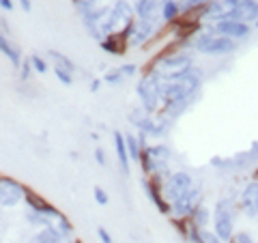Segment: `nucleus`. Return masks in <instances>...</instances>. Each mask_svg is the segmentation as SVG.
<instances>
[{
  "label": "nucleus",
  "mask_w": 258,
  "mask_h": 243,
  "mask_svg": "<svg viewBox=\"0 0 258 243\" xmlns=\"http://www.w3.org/2000/svg\"><path fill=\"white\" fill-rule=\"evenodd\" d=\"M200 82H203V69L196 67V65H194L189 71H185L183 76H174V78H161L159 76L161 103L168 106V103L194 99V95H196L198 88H200Z\"/></svg>",
  "instance_id": "obj_1"
},
{
  "label": "nucleus",
  "mask_w": 258,
  "mask_h": 243,
  "mask_svg": "<svg viewBox=\"0 0 258 243\" xmlns=\"http://www.w3.org/2000/svg\"><path fill=\"white\" fill-rule=\"evenodd\" d=\"M191 67H194V54L191 52L164 50L151 60L149 69L144 71V76L155 71V74H159L161 78H174V76H183L185 71H189Z\"/></svg>",
  "instance_id": "obj_2"
},
{
  "label": "nucleus",
  "mask_w": 258,
  "mask_h": 243,
  "mask_svg": "<svg viewBox=\"0 0 258 243\" xmlns=\"http://www.w3.org/2000/svg\"><path fill=\"white\" fill-rule=\"evenodd\" d=\"M189 45L196 52L207 54V56H226V54H232L237 50V41H232L228 37L213 35V32H209V30L198 32V35L189 41Z\"/></svg>",
  "instance_id": "obj_3"
},
{
  "label": "nucleus",
  "mask_w": 258,
  "mask_h": 243,
  "mask_svg": "<svg viewBox=\"0 0 258 243\" xmlns=\"http://www.w3.org/2000/svg\"><path fill=\"white\" fill-rule=\"evenodd\" d=\"M235 205L230 198H222L215 202L213 209V217H211V226L213 232L220 237L224 243H230L232 234H235Z\"/></svg>",
  "instance_id": "obj_4"
},
{
  "label": "nucleus",
  "mask_w": 258,
  "mask_h": 243,
  "mask_svg": "<svg viewBox=\"0 0 258 243\" xmlns=\"http://www.w3.org/2000/svg\"><path fill=\"white\" fill-rule=\"evenodd\" d=\"M136 95L140 99V106L153 116L161 106V91H159V76L153 71L140 78L138 86H136Z\"/></svg>",
  "instance_id": "obj_5"
},
{
  "label": "nucleus",
  "mask_w": 258,
  "mask_h": 243,
  "mask_svg": "<svg viewBox=\"0 0 258 243\" xmlns=\"http://www.w3.org/2000/svg\"><path fill=\"white\" fill-rule=\"evenodd\" d=\"M26 194V185L20 183L13 176L0 174V207L3 209H13L24 200Z\"/></svg>",
  "instance_id": "obj_6"
},
{
  "label": "nucleus",
  "mask_w": 258,
  "mask_h": 243,
  "mask_svg": "<svg viewBox=\"0 0 258 243\" xmlns=\"http://www.w3.org/2000/svg\"><path fill=\"white\" fill-rule=\"evenodd\" d=\"M239 7V0H211L203 11H200V20L213 24H220L224 20H230V15L235 13Z\"/></svg>",
  "instance_id": "obj_7"
},
{
  "label": "nucleus",
  "mask_w": 258,
  "mask_h": 243,
  "mask_svg": "<svg viewBox=\"0 0 258 243\" xmlns=\"http://www.w3.org/2000/svg\"><path fill=\"white\" fill-rule=\"evenodd\" d=\"M194 185V179L189 172H183V170H179V172H170V176L164 181V196L168 202L176 200L179 196H183L185 192H187L189 188Z\"/></svg>",
  "instance_id": "obj_8"
},
{
  "label": "nucleus",
  "mask_w": 258,
  "mask_h": 243,
  "mask_svg": "<svg viewBox=\"0 0 258 243\" xmlns=\"http://www.w3.org/2000/svg\"><path fill=\"white\" fill-rule=\"evenodd\" d=\"M203 190L196 188V185H191V188L179 196L176 200H172V217H189V213L196 209L198 205H203Z\"/></svg>",
  "instance_id": "obj_9"
},
{
  "label": "nucleus",
  "mask_w": 258,
  "mask_h": 243,
  "mask_svg": "<svg viewBox=\"0 0 258 243\" xmlns=\"http://www.w3.org/2000/svg\"><path fill=\"white\" fill-rule=\"evenodd\" d=\"M209 32H213V35H220V37H228L232 41H245L249 37V24H243V22H235V20H224L220 24H213V26H209Z\"/></svg>",
  "instance_id": "obj_10"
},
{
  "label": "nucleus",
  "mask_w": 258,
  "mask_h": 243,
  "mask_svg": "<svg viewBox=\"0 0 258 243\" xmlns=\"http://www.w3.org/2000/svg\"><path fill=\"white\" fill-rule=\"evenodd\" d=\"M24 202H26L28 211L41 213V215H45V217H50V220H56V217H60V215H62L60 209H56L50 200H45L41 194L32 192L30 188H26V194H24Z\"/></svg>",
  "instance_id": "obj_11"
},
{
  "label": "nucleus",
  "mask_w": 258,
  "mask_h": 243,
  "mask_svg": "<svg viewBox=\"0 0 258 243\" xmlns=\"http://www.w3.org/2000/svg\"><path fill=\"white\" fill-rule=\"evenodd\" d=\"M127 118H129V123H132L136 129H138V134L155 138V134H157V120L153 118L142 106L129 110V116H127Z\"/></svg>",
  "instance_id": "obj_12"
},
{
  "label": "nucleus",
  "mask_w": 258,
  "mask_h": 243,
  "mask_svg": "<svg viewBox=\"0 0 258 243\" xmlns=\"http://www.w3.org/2000/svg\"><path fill=\"white\" fill-rule=\"evenodd\" d=\"M239 205L245 215H249V217L258 215V181H249L245 185L239 196Z\"/></svg>",
  "instance_id": "obj_13"
},
{
  "label": "nucleus",
  "mask_w": 258,
  "mask_h": 243,
  "mask_svg": "<svg viewBox=\"0 0 258 243\" xmlns=\"http://www.w3.org/2000/svg\"><path fill=\"white\" fill-rule=\"evenodd\" d=\"M134 9L138 20L157 22L161 18V0H136Z\"/></svg>",
  "instance_id": "obj_14"
},
{
  "label": "nucleus",
  "mask_w": 258,
  "mask_h": 243,
  "mask_svg": "<svg viewBox=\"0 0 258 243\" xmlns=\"http://www.w3.org/2000/svg\"><path fill=\"white\" fill-rule=\"evenodd\" d=\"M230 20L243 22V24H256L258 22V0H243V3H239L235 13L230 15Z\"/></svg>",
  "instance_id": "obj_15"
},
{
  "label": "nucleus",
  "mask_w": 258,
  "mask_h": 243,
  "mask_svg": "<svg viewBox=\"0 0 258 243\" xmlns=\"http://www.w3.org/2000/svg\"><path fill=\"white\" fill-rule=\"evenodd\" d=\"M155 32V22H149V20H136V28H134V35L129 39V45L132 47H140L144 45L151 39V35Z\"/></svg>",
  "instance_id": "obj_16"
},
{
  "label": "nucleus",
  "mask_w": 258,
  "mask_h": 243,
  "mask_svg": "<svg viewBox=\"0 0 258 243\" xmlns=\"http://www.w3.org/2000/svg\"><path fill=\"white\" fill-rule=\"evenodd\" d=\"M112 138H114V151H116V159H118V168L120 174H129V153H127V144H125V134L123 132H112Z\"/></svg>",
  "instance_id": "obj_17"
},
{
  "label": "nucleus",
  "mask_w": 258,
  "mask_h": 243,
  "mask_svg": "<svg viewBox=\"0 0 258 243\" xmlns=\"http://www.w3.org/2000/svg\"><path fill=\"white\" fill-rule=\"evenodd\" d=\"M99 47H101V50L106 52V54H110V56H123V54L127 52L129 43H125L123 39H118L116 35H110V37H106V39H101Z\"/></svg>",
  "instance_id": "obj_18"
},
{
  "label": "nucleus",
  "mask_w": 258,
  "mask_h": 243,
  "mask_svg": "<svg viewBox=\"0 0 258 243\" xmlns=\"http://www.w3.org/2000/svg\"><path fill=\"white\" fill-rule=\"evenodd\" d=\"M0 52H3L7 58H9V63L13 65V67H20L22 65V54H20V50L15 47L13 43H11V39L5 35V32H0Z\"/></svg>",
  "instance_id": "obj_19"
},
{
  "label": "nucleus",
  "mask_w": 258,
  "mask_h": 243,
  "mask_svg": "<svg viewBox=\"0 0 258 243\" xmlns=\"http://www.w3.org/2000/svg\"><path fill=\"white\" fill-rule=\"evenodd\" d=\"M183 15V9L176 0H161V20L166 24H174Z\"/></svg>",
  "instance_id": "obj_20"
},
{
  "label": "nucleus",
  "mask_w": 258,
  "mask_h": 243,
  "mask_svg": "<svg viewBox=\"0 0 258 243\" xmlns=\"http://www.w3.org/2000/svg\"><path fill=\"white\" fill-rule=\"evenodd\" d=\"M211 217H213V211H211L209 207H205V205H198V207L189 213V220L196 224L200 230H207V226L211 224Z\"/></svg>",
  "instance_id": "obj_21"
},
{
  "label": "nucleus",
  "mask_w": 258,
  "mask_h": 243,
  "mask_svg": "<svg viewBox=\"0 0 258 243\" xmlns=\"http://www.w3.org/2000/svg\"><path fill=\"white\" fill-rule=\"evenodd\" d=\"M112 11H114L116 18H118V20H123L125 24L134 22V18H136V9H134V5H129L127 0H116V3L112 5Z\"/></svg>",
  "instance_id": "obj_22"
},
{
  "label": "nucleus",
  "mask_w": 258,
  "mask_h": 243,
  "mask_svg": "<svg viewBox=\"0 0 258 243\" xmlns=\"http://www.w3.org/2000/svg\"><path fill=\"white\" fill-rule=\"evenodd\" d=\"M58 239H62L60 234H58V230H56L54 226H50V228L37 230V232L30 237V241H28V243H56ZM64 239H67V237H64Z\"/></svg>",
  "instance_id": "obj_23"
},
{
  "label": "nucleus",
  "mask_w": 258,
  "mask_h": 243,
  "mask_svg": "<svg viewBox=\"0 0 258 243\" xmlns=\"http://www.w3.org/2000/svg\"><path fill=\"white\" fill-rule=\"evenodd\" d=\"M125 144H127V153H129V159L132 161H140V155H142V142H140V138L138 136H134V134H125Z\"/></svg>",
  "instance_id": "obj_24"
},
{
  "label": "nucleus",
  "mask_w": 258,
  "mask_h": 243,
  "mask_svg": "<svg viewBox=\"0 0 258 243\" xmlns=\"http://www.w3.org/2000/svg\"><path fill=\"white\" fill-rule=\"evenodd\" d=\"M47 58H50L56 67H62V69H67V71H71V74H76V63L69 58V56H64V54H60V52H56V50H50L47 52Z\"/></svg>",
  "instance_id": "obj_25"
},
{
  "label": "nucleus",
  "mask_w": 258,
  "mask_h": 243,
  "mask_svg": "<svg viewBox=\"0 0 258 243\" xmlns=\"http://www.w3.org/2000/svg\"><path fill=\"white\" fill-rule=\"evenodd\" d=\"M52 226L56 230H58L60 237H67V239H74V224L69 222V217L67 215H60V217H56V220H52Z\"/></svg>",
  "instance_id": "obj_26"
},
{
  "label": "nucleus",
  "mask_w": 258,
  "mask_h": 243,
  "mask_svg": "<svg viewBox=\"0 0 258 243\" xmlns=\"http://www.w3.org/2000/svg\"><path fill=\"white\" fill-rule=\"evenodd\" d=\"M26 222L32 226V228H39V230L50 228V226H52L50 217H45V215H41V213H35V211H28V213H26Z\"/></svg>",
  "instance_id": "obj_27"
},
{
  "label": "nucleus",
  "mask_w": 258,
  "mask_h": 243,
  "mask_svg": "<svg viewBox=\"0 0 258 243\" xmlns=\"http://www.w3.org/2000/svg\"><path fill=\"white\" fill-rule=\"evenodd\" d=\"M172 226H174V230L179 232L185 241H187V234H189V217H172Z\"/></svg>",
  "instance_id": "obj_28"
},
{
  "label": "nucleus",
  "mask_w": 258,
  "mask_h": 243,
  "mask_svg": "<svg viewBox=\"0 0 258 243\" xmlns=\"http://www.w3.org/2000/svg\"><path fill=\"white\" fill-rule=\"evenodd\" d=\"M30 63H32L35 74H47V71H50V63H47L43 56H39V54H30Z\"/></svg>",
  "instance_id": "obj_29"
},
{
  "label": "nucleus",
  "mask_w": 258,
  "mask_h": 243,
  "mask_svg": "<svg viewBox=\"0 0 258 243\" xmlns=\"http://www.w3.org/2000/svg\"><path fill=\"white\" fill-rule=\"evenodd\" d=\"M52 71H54V76H56V80H58L60 84H64V86H71L74 84V74L71 71H67V69H62V67H52Z\"/></svg>",
  "instance_id": "obj_30"
},
{
  "label": "nucleus",
  "mask_w": 258,
  "mask_h": 243,
  "mask_svg": "<svg viewBox=\"0 0 258 243\" xmlns=\"http://www.w3.org/2000/svg\"><path fill=\"white\" fill-rule=\"evenodd\" d=\"M97 3L99 0H76V9H78V13L80 15H86V13H91L93 9H97Z\"/></svg>",
  "instance_id": "obj_31"
},
{
  "label": "nucleus",
  "mask_w": 258,
  "mask_h": 243,
  "mask_svg": "<svg viewBox=\"0 0 258 243\" xmlns=\"http://www.w3.org/2000/svg\"><path fill=\"white\" fill-rule=\"evenodd\" d=\"M32 74H35V69H32V63H30V56H28V58H24L20 65V80L22 82H28L32 78Z\"/></svg>",
  "instance_id": "obj_32"
},
{
  "label": "nucleus",
  "mask_w": 258,
  "mask_h": 243,
  "mask_svg": "<svg viewBox=\"0 0 258 243\" xmlns=\"http://www.w3.org/2000/svg\"><path fill=\"white\" fill-rule=\"evenodd\" d=\"M93 196H95V202L99 207H106L108 202H110V196H108V192L103 190V188H99V185H95V190H93Z\"/></svg>",
  "instance_id": "obj_33"
},
{
  "label": "nucleus",
  "mask_w": 258,
  "mask_h": 243,
  "mask_svg": "<svg viewBox=\"0 0 258 243\" xmlns=\"http://www.w3.org/2000/svg\"><path fill=\"white\" fill-rule=\"evenodd\" d=\"M103 82L106 84H120L123 82V74H120L118 69H108L106 74H103Z\"/></svg>",
  "instance_id": "obj_34"
},
{
  "label": "nucleus",
  "mask_w": 258,
  "mask_h": 243,
  "mask_svg": "<svg viewBox=\"0 0 258 243\" xmlns=\"http://www.w3.org/2000/svg\"><path fill=\"white\" fill-rule=\"evenodd\" d=\"M230 243H254V239H252V234H249V232L241 230V232H235V234H232Z\"/></svg>",
  "instance_id": "obj_35"
},
{
  "label": "nucleus",
  "mask_w": 258,
  "mask_h": 243,
  "mask_svg": "<svg viewBox=\"0 0 258 243\" xmlns=\"http://www.w3.org/2000/svg\"><path fill=\"white\" fill-rule=\"evenodd\" d=\"M118 71H120V74H123V78H132V76H136V71H138V65H134V63L120 65Z\"/></svg>",
  "instance_id": "obj_36"
},
{
  "label": "nucleus",
  "mask_w": 258,
  "mask_h": 243,
  "mask_svg": "<svg viewBox=\"0 0 258 243\" xmlns=\"http://www.w3.org/2000/svg\"><path fill=\"white\" fill-rule=\"evenodd\" d=\"M203 243H224L213 230H203Z\"/></svg>",
  "instance_id": "obj_37"
},
{
  "label": "nucleus",
  "mask_w": 258,
  "mask_h": 243,
  "mask_svg": "<svg viewBox=\"0 0 258 243\" xmlns=\"http://www.w3.org/2000/svg\"><path fill=\"white\" fill-rule=\"evenodd\" d=\"M97 237H99V241L101 243H114V239H112V234L103 228V226H99V228H97Z\"/></svg>",
  "instance_id": "obj_38"
},
{
  "label": "nucleus",
  "mask_w": 258,
  "mask_h": 243,
  "mask_svg": "<svg viewBox=\"0 0 258 243\" xmlns=\"http://www.w3.org/2000/svg\"><path fill=\"white\" fill-rule=\"evenodd\" d=\"M95 161H97L99 166H106V164H108V159H106V151H103L101 147H97V149H95Z\"/></svg>",
  "instance_id": "obj_39"
},
{
  "label": "nucleus",
  "mask_w": 258,
  "mask_h": 243,
  "mask_svg": "<svg viewBox=\"0 0 258 243\" xmlns=\"http://www.w3.org/2000/svg\"><path fill=\"white\" fill-rule=\"evenodd\" d=\"M13 7H15L13 0H0V9L3 11H13Z\"/></svg>",
  "instance_id": "obj_40"
},
{
  "label": "nucleus",
  "mask_w": 258,
  "mask_h": 243,
  "mask_svg": "<svg viewBox=\"0 0 258 243\" xmlns=\"http://www.w3.org/2000/svg\"><path fill=\"white\" fill-rule=\"evenodd\" d=\"M0 32H5L7 37L11 35V26H9V24H7V20H5V18H0Z\"/></svg>",
  "instance_id": "obj_41"
},
{
  "label": "nucleus",
  "mask_w": 258,
  "mask_h": 243,
  "mask_svg": "<svg viewBox=\"0 0 258 243\" xmlns=\"http://www.w3.org/2000/svg\"><path fill=\"white\" fill-rule=\"evenodd\" d=\"M18 3H20V7H22V9L26 11V13L32 11V3H30V0H18Z\"/></svg>",
  "instance_id": "obj_42"
},
{
  "label": "nucleus",
  "mask_w": 258,
  "mask_h": 243,
  "mask_svg": "<svg viewBox=\"0 0 258 243\" xmlns=\"http://www.w3.org/2000/svg\"><path fill=\"white\" fill-rule=\"evenodd\" d=\"M99 86H101V80H97V78H95V80H91V91H93V93L99 91Z\"/></svg>",
  "instance_id": "obj_43"
},
{
  "label": "nucleus",
  "mask_w": 258,
  "mask_h": 243,
  "mask_svg": "<svg viewBox=\"0 0 258 243\" xmlns=\"http://www.w3.org/2000/svg\"><path fill=\"white\" fill-rule=\"evenodd\" d=\"M176 3H179V5H181V9L185 11V9H187V5H189V0H176Z\"/></svg>",
  "instance_id": "obj_44"
},
{
  "label": "nucleus",
  "mask_w": 258,
  "mask_h": 243,
  "mask_svg": "<svg viewBox=\"0 0 258 243\" xmlns=\"http://www.w3.org/2000/svg\"><path fill=\"white\" fill-rule=\"evenodd\" d=\"M76 241H78V239H64V237H62V239H58L56 243H76Z\"/></svg>",
  "instance_id": "obj_45"
},
{
  "label": "nucleus",
  "mask_w": 258,
  "mask_h": 243,
  "mask_svg": "<svg viewBox=\"0 0 258 243\" xmlns=\"http://www.w3.org/2000/svg\"><path fill=\"white\" fill-rule=\"evenodd\" d=\"M0 217H3V207H0Z\"/></svg>",
  "instance_id": "obj_46"
},
{
  "label": "nucleus",
  "mask_w": 258,
  "mask_h": 243,
  "mask_svg": "<svg viewBox=\"0 0 258 243\" xmlns=\"http://www.w3.org/2000/svg\"><path fill=\"white\" fill-rule=\"evenodd\" d=\"M76 243H82V241H80V239H78V241H76Z\"/></svg>",
  "instance_id": "obj_47"
},
{
  "label": "nucleus",
  "mask_w": 258,
  "mask_h": 243,
  "mask_svg": "<svg viewBox=\"0 0 258 243\" xmlns=\"http://www.w3.org/2000/svg\"><path fill=\"white\" fill-rule=\"evenodd\" d=\"M256 28H258V22H256Z\"/></svg>",
  "instance_id": "obj_48"
},
{
  "label": "nucleus",
  "mask_w": 258,
  "mask_h": 243,
  "mask_svg": "<svg viewBox=\"0 0 258 243\" xmlns=\"http://www.w3.org/2000/svg\"><path fill=\"white\" fill-rule=\"evenodd\" d=\"M239 3H243V0H239Z\"/></svg>",
  "instance_id": "obj_49"
}]
</instances>
